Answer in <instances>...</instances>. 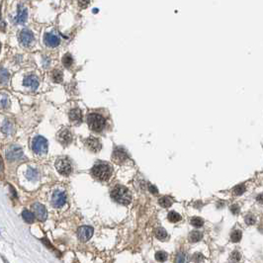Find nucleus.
I'll list each match as a JSON object with an SVG mask.
<instances>
[{"mask_svg":"<svg viewBox=\"0 0 263 263\" xmlns=\"http://www.w3.org/2000/svg\"><path fill=\"white\" fill-rule=\"evenodd\" d=\"M111 197L113 200L122 205H129L132 201V193L127 187L123 185H117L113 188Z\"/></svg>","mask_w":263,"mask_h":263,"instance_id":"f257e3e1","label":"nucleus"},{"mask_svg":"<svg viewBox=\"0 0 263 263\" xmlns=\"http://www.w3.org/2000/svg\"><path fill=\"white\" fill-rule=\"evenodd\" d=\"M91 173L96 179L101 181H107L112 174V168L107 163H96L91 169Z\"/></svg>","mask_w":263,"mask_h":263,"instance_id":"f03ea898","label":"nucleus"},{"mask_svg":"<svg viewBox=\"0 0 263 263\" xmlns=\"http://www.w3.org/2000/svg\"><path fill=\"white\" fill-rule=\"evenodd\" d=\"M87 123L89 128L94 132H101L105 127V118L102 115L98 114V113H91L87 117Z\"/></svg>","mask_w":263,"mask_h":263,"instance_id":"7ed1b4c3","label":"nucleus"},{"mask_svg":"<svg viewBox=\"0 0 263 263\" xmlns=\"http://www.w3.org/2000/svg\"><path fill=\"white\" fill-rule=\"evenodd\" d=\"M32 148L37 155H44L48 151V141L42 136H38L33 140Z\"/></svg>","mask_w":263,"mask_h":263,"instance_id":"20e7f679","label":"nucleus"},{"mask_svg":"<svg viewBox=\"0 0 263 263\" xmlns=\"http://www.w3.org/2000/svg\"><path fill=\"white\" fill-rule=\"evenodd\" d=\"M55 168L62 175H69L72 171V167H71L70 161L65 158V157H62L58 158L55 162Z\"/></svg>","mask_w":263,"mask_h":263,"instance_id":"39448f33","label":"nucleus"},{"mask_svg":"<svg viewBox=\"0 0 263 263\" xmlns=\"http://www.w3.org/2000/svg\"><path fill=\"white\" fill-rule=\"evenodd\" d=\"M23 157V150L20 146L11 145L6 149V158L10 161L21 159Z\"/></svg>","mask_w":263,"mask_h":263,"instance_id":"423d86ee","label":"nucleus"},{"mask_svg":"<svg viewBox=\"0 0 263 263\" xmlns=\"http://www.w3.org/2000/svg\"><path fill=\"white\" fill-rule=\"evenodd\" d=\"M93 232H94V230L92 227H90V225H82V227L78 228L77 236L80 241L86 242L92 238Z\"/></svg>","mask_w":263,"mask_h":263,"instance_id":"0eeeda50","label":"nucleus"},{"mask_svg":"<svg viewBox=\"0 0 263 263\" xmlns=\"http://www.w3.org/2000/svg\"><path fill=\"white\" fill-rule=\"evenodd\" d=\"M65 202H66L65 193L59 190L55 191L52 197V205L54 206L55 208H61V207H62L65 204Z\"/></svg>","mask_w":263,"mask_h":263,"instance_id":"6e6552de","label":"nucleus"},{"mask_svg":"<svg viewBox=\"0 0 263 263\" xmlns=\"http://www.w3.org/2000/svg\"><path fill=\"white\" fill-rule=\"evenodd\" d=\"M32 208H33L34 215L38 218V220H40L42 221L47 220L48 212H47L46 207H45L44 205L40 204V203H35V204L32 206Z\"/></svg>","mask_w":263,"mask_h":263,"instance_id":"1a4fd4ad","label":"nucleus"},{"mask_svg":"<svg viewBox=\"0 0 263 263\" xmlns=\"http://www.w3.org/2000/svg\"><path fill=\"white\" fill-rule=\"evenodd\" d=\"M44 41H45V44L50 48L58 47L59 43H61L59 37L55 33H46L44 37Z\"/></svg>","mask_w":263,"mask_h":263,"instance_id":"9d476101","label":"nucleus"},{"mask_svg":"<svg viewBox=\"0 0 263 263\" xmlns=\"http://www.w3.org/2000/svg\"><path fill=\"white\" fill-rule=\"evenodd\" d=\"M33 40H34V35L30 30H27V29L22 30L20 35H19V41H20V43L23 45L24 47L29 46V45L33 42Z\"/></svg>","mask_w":263,"mask_h":263,"instance_id":"9b49d317","label":"nucleus"},{"mask_svg":"<svg viewBox=\"0 0 263 263\" xmlns=\"http://www.w3.org/2000/svg\"><path fill=\"white\" fill-rule=\"evenodd\" d=\"M58 138L59 142L63 145H67L70 144V141H72V136L68 129H62V131L58 132Z\"/></svg>","mask_w":263,"mask_h":263,"instance_id":"f8f14e48","label":"nucleus"},{"mask_svg":"<svg viewBox=\"0 0 263 263\" xmlns=\"http://www.w3.org/2000/svg\"><path fill=\"white\" fill-rule=\"evenodd\" d=\"M28 18V10L23 5H20L18 8V14L17 17L15 19V23L16 24H24Z\"/></svg>","mask_w":263,"mask_h":263,"instance_id":"ddd939ff","label":"nucleus"},{"mask_svg":"<svg viewBox=\"0 0 263 263\" xmlns=\"http://www.w3.org/2000/svg\"><path fill=\"white\" fill-rule=\"evenodd\" d=\"M23 84L26 87L31 88L32 90H36L39 87V80L35 75H28L26 76L23 80Z\"/></svg>","mask_w":263,"mask_h":263,"instance_id":"4468645a","label":"nucleus"},{"mask_svg":"<svg viewBox=\"0 0 263 263\" xmlns=\"http://www.w3.org/2000/svg\"><path fill=\"white\" fill-rule=\"evenodd\" d=\"M128 158L127 152L124 150V148H116L113 152V160L117 163H122Z\"/></svg>","mask_w":263,"mask_h":263,"instance_id":"2eb2a0df","label":"nucleus"},{"mask_svg":"<svg viewBox=\"0 0 263 263\" xmlns=\"http://www.w3.org/2000/svg\"><path fill=\"white\" fill-rule=\"evenodd\" d=\"M86 146L93 152H98L101 149L100 141L95 138H89L86 140Z\"/></svg>","mask_w":263,"mask_h":263,"instance_id":"dca6fc26","label":"nucleus"},{"mask_svg":"<svg viewBox=\"0 0 263 263\" xmlns=\"http://www.w3.org/2000/svg\"><path fill=\"white\" fill-rule=\"evenodd\" d=\"M81 118H82L81 111L78 108L70 110V112H69V119H70L71 122L79 123V122H81Z\"/></svg>","mask_w":263,"mask_h":263,"instance_id":"f3484780","label":"nucleus"},{"mask_svg":"<svg viewBox=\"0 0 263 263\" xmlns=\"http://www.w3.org/2000/svg\"><path fill=\"white\" fill-rule=\"evenodd\" d=\"M189 241L191 242H198L203 238V234L201 231H194L192 232H190L189 235Z\"/></svg>","mask_w":263,"mask_h":263,"instance_id":"a211bd4d","label":"nucleus"},{"mask_svg":"<svg viewBox=\"0 0 263 263\" xmlns=\"http://www.w3.org/2000/svg\"><path fill=\"white\" fill-rule=\"evenodd\" d=\"M1 131L5 135H11L13 133V125L11 124V122L8 121V120H6V121H4V123H3V125L1 127Z\"/></svg>","mask_w":263,"mask_h":263,"instance_id":"6ab92c4d","label":"nucleus"},{"mask_svg":"<svg viewBox=\"0 0 263 263\" xmlns=\"http://www.w3.org/2000/svg\"><path fill=\"white\" fill-rule=\"evenodd\" d=\"M158 204L161 207H163V208H168V207H170L173 204V200H172L170 197L164 196V197H161L158 200Z\"/></svg>","mask_w":263,"mask_h":263,"instance_id":"aec40b11","label":"nucleus"},{"mask_svg":"<svg viewBox=\"0 0 263 263\" xmlns=\"http://www.w3.org/2000/svg\"><path fill=\"white\" fill-rule=\"evenodd\" d=\"M22 217H23V219L26 223H28V224H32L34 220H35V216H34V214L32 212L28 211V210H24L23 213H22Z\"/></svg>","mask_w":263,"mask_h":263,"instance_id":"412c9836","label":"nucleus"},{"mask_svg":"<svg viewBox=\"0 0 263 263\" xmlns=\"http://www.w3.org/2000/svg\"><path fill=\"white\" fill-rule=\"evenodd\" d=\"M38 176H39V173H38V171L34 168L30 167L27 170V172H26V177H27V179L31 180V181H35L38 178Z\"/></svg>","mask_w":263,"mask_h":263,"instance_id":"4be33fe9","label":"nucleus"},{"mask_svg":"<svg viewBox=\"0 0 263 263\" xmlns=\"http://www.w3.org/2000/svg\"><path fill=\"white\" fill-rule=\"evenodd\" d=\"M52 80H54L55 82H56V83H59V82L62 81L63 74H62V72L61 70L55 69L54 71H52Z\"/></svg>","mask_w":263,"mask_h":263,"instance_id":"5701e85b","label":"nucleus"},{"mask_svg":"<svg viewBox=\"0 0 263 263\" xmlns=\"http://www.w3.org/2000/svg\"><path fill=\"white\" fill-rule=\"evenodd\" d=\"M241 238H242V232L239 230L234 231L231 235V240L232 242H239Z\"/></svg>","mask_w":263,"mask_h":263,"instance_id":"b1692460","label":"nucleus"},{"mask_svg":"<svg viewBox=\"0 0 263 263\" xmlns=\"http://www.w3.org/2000/svg\"><path fill=\"white\" fill-rule=\"evenodd\" d=\"M155 236L159 240H164L167 238V232L163 228H157L155 230Z\"/></svg>","mask_w":263,"mask_h":263,"instance_id":"393cba45","label":"nucleus"},{"mask_svg":"<svg viewBox=\"0 0 263 263\" xmlns=\"http://www.w3.org/2000/svg\"><path fill=\"white\" fill-rule=\"evenodd\" d=\"M9 104H10V100L8 98V96L4 93L0 94V107L7 108L9 106Z\"/></svg>","mask_w":263,"mask_h":263,"instance_id":"a878e982","label":"nucleus"},{"mask_svg":"<svg viewBox=\"0 0 263 263\" xmlns=\"http://www.w3.org/2000/svg\"><path fill=\"white\" fill-rule=\"evenodd\" d=\"M9 78H10V74L8 71L4 68H0V81L5 83V82L9 80Z\"/></svg>","mask_w":263,"mask_h":263,"instance_id":"bb28decb","label":"nucleus"},{"mask_svg":"<svg viewBox=\"0 0 263 263\" xmlns=\"http://www.w3.org/2000/svg\"><path fill=\"white\" fill-rule=\"evenodd\" d=\"M168 220L170 221L171 223H177V221L181 220V216H180L178 213L172 211L168 214Z\"/></svg>","mask_w":263,"mask_h":263,"instance_id":"cd10ccee","label":"nucleus"},{"mask_svg":"<svg viewBox=\"0 0 263 263\" xmlns=\"http://www.w3.org/2000/svg\"><path fill=\"white\" fill-rule=\"evenodd\" d=\"M73 62V58L69 54H65L62 58V63L65 67H69Z\"/></svg>","mask_w":263,"mask_h":263,"instance_id":"c85d7f7f","label":"nucleus"},{"mask_svg":"<svg viewBox=\"0 0 263 263\" xmlns=\"http://www.w3.org/2000/svg\"><path fill=\"white\" fill-rule=\"evenodd\" d=\"M190 223L192 225H194L195 228H201L202 225H204V221H203L201 218L195 217V218H192V219H191Z\"/></svg>","mask_w":263,"mask_h":263,"instance_id":"c756f323","label":"nucleus"},{"mask_svg":"<svg viewBox=\"0 0 263 263\" xmlns=\"http://www.w3.org/2000/svg\"><path fill=\"white\" fill-rule=\"evenodd\" d=\"M155 259L158 262H164L167 259V253L164 251H158L155 253Z\"/></svg>","mask_w":263,"mask_h":263,"instance_id":"7c9ffc66","label":"nucleus"},{"mask_svg":"<svg viewBox=\"0 0 263 263\" xmlns=\"http://www.w3.org/2000/svg\"><path fill=\"white\" fill-rule=\"evenodd\" d=\"M175 263H188V257L185 253H179L175 259Z\"/></svg>","mask_w":263,"mask_h":263,"instance_id":"2f4dec72","label":"nucleus"},{"mask_svg":"<svg viewBox=\"0 0 263 263\" xmlns=\"http://www.w3.org/2000/svg\"><path fill=\"white\" fill-rule=\"evenodd\" d=\"M244 191H245V187H244V185H241V184H240V185L235 186L234 188V193L235 195H241V194L244 193Z\"/></svg>","mask_w":263,"mask_h":263,"instance_id":"473e14b6","label":"nucleus"},{"mask_svg":"<svg viewBox=\"0 0 263 263\" xmlns=\"http://www.w3.org/2000/svg\"><path fill=\"white\" fill-rule=\"evenodd\" d=\"M255 221H256V219H255V217L253 215H247L245 217V223L247 225H254Z\"/></svg>","mask_w":263,"mask_h":263,"instance_id":"72a5a7b5","label":"nucleus"},{"mask_svg":"<svg viewBox=\"0 0 263 263\" xmlns=\"http://www.w3.org/2000/svg\"><path fill=\"white\" fill-rule=\"evenodd\" d=\"M203 259H204V256H203L201 253H195V254L193 255V260H194L195 262H197V263L202 262Z\"/></svg>","mask_w":263,"mask_h":263,"instance_id":"f704fd0d","label":"nucleus"},{"mask_svg":"<svg viewBox=\"0 0 263 263\" xmlns=\"http://www.w3.org/2000/svg\"><path fill=\"white\" fill-rule=\"evenodd\" d=\"M231 258L234 259V262H235V263L239 262V260H240V254H239V252H238V251H234V252L231 253Z\"/></svg>","mask_w":263,"mask_h":263,"instance_id":"c9c22d12","label":"nucleus"},{"mask_svg":"<svg viewBox=\"0 0 263 263\" xmlns=\"http://www.w3.org/2000/svg\"><path fill=\"white\" fill-rule=\"evenodd\" d=\"M231 211L234 215H238L239 213V207L238 205H231Z\"/></svg>","mask_w":263,"mask_h":263,"instance_id":"e433bc0d","label":"nucleus"},{"mask_svg":"<svg viewBox=\"0 0 263 263\" xmlns=\"http://www.w3.org/2000/svg\"><path fill=\"white\" fill-rule=\"evenodd\" d=\"M42 241L44 242V244H46V245H47V247H48V248H50V249H52V250H55V248H54V247H52V244H51V242H50V241H48V239H47L46 238H44L42 239Z\"/></svg>","mask_w":263,"mask_h":263,"instance_id":"4c0bfd02","label":"nucleus"},{"mask_svg":"<svg viewBox=\"0 0 263 263\" xmlns=\"http://www.w3.org/2000/svg\"><path fill=\"white\" fill-rule=\"evenodd\" d=\"M148 188H149V191L151 192L152 194H157L158 193V191H157L156 187L153 186V185H148Z\"/></svg>","mask_w":263,"mask_h":263,"instance_id":"58836bf2","label":"nucleus"},{"mask_svg":"<svg viewBox=\"0 0 263 263\" xmlns=\"http://www.w3.org/2000/svg\"><path fill=\"white\" fill-rule=\"evenodd\" d=\"M2 171H3V162H2V160L0 159V173H2Z\"/></svg>","mask_w":263,"mask_h":263,"instance_id":"ea45409f","label":"nucleus"},{"mask_svg":"<svg viewBox=\"0 0 263 263\" xmlns=\"http://www.w3.org/2000/svg\"><path fill=\"white\" fill-rule=\"evenodd\" d=\"M1 258H2V260H3V262H4V263H9L8 261L6 260V258H5L4 256H3V255H1Z\"/></svg>","mask_w":263,"mask_h":263,"instance_id":"a19ab883","label":"nucleus"},{"mask_svg":"<svg viewBox=\"0 0 263 263\" xmlns=\"http://www.w3.org/2000/svg\"><path fill=\"white\" fill-rule=\"evenodd\" d=\"M0 17H1V11H0Z\"/></svg>","mask_w":263,"mask_h":263,"instance_id":"79ce46f5","label":"nucleus"},{"mask_svg":"<svg viewBox=\"0 0 263 263\" xmlns=\"http://www.w3.org/2000/svg\"><path fill=\"white\" fill-rule=\"evenodd\" d=\"M0 48H1V44H0Z\"/></svg>","mask_w":263,"mask_h":263,"instance_id":"37998d69","label":"nucleus"}]
</instances>
